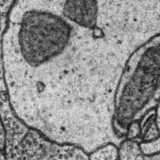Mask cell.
Here are the masks:
<instances>
[{"mask_svg": "<svg viewBox=\"0 0 160 160\" xmlns=\"http://www.w3.org/2000/svg\"><path fill=\"white\" fill-rule=\"evenodd\" d=\"M160 32V0H17L2 39L15 116L49 139L91 153L113 129L127 60Z\"/></svg>", "mask_w": 160, "mask_h": 160, "instance_id": "cell-1", "label": "cell"}, {"mask_svg": "<svg viewBox=\"0 0 160 160\" xmlns=\"http://www.w3.org/2000/svg\"><path fill=\"white\" fill-rule=\"evenodd\" d=\"M160 35L139 47L127 60L114 99L113 129L125 139L128 125L159 104Z\"/></svg>", "mask_w": 160, "mask_h": 160, "instance_id": "cell-2", "label": "cell"}, {"mask_svg": "<svg viewBox=\"0 0 160 160\" xmlns=\"http://www.w3.org/2000/svg\"><path fill=\"white\" fill-rule=\"evenodd\" d=\"M0 117L6 129L5 160H89L88 154L79 147L52 141L24 125L8 99L0 101Z\"/></svg>", "mask_w": 160, "mask_h": 160, "instance_id": "cell-3", "label": "cell"}, {"mask_svg": "<svg viewBox=\"0 0 160 160\" xmlns=\"http://www.w3.org/2000/svg\"><path fill=\"white\" fill-rule=\"evenodd\" d=\"M14 2V1L13 0H0V99H8L4 79L3 56H2V39L7 27L9 10Z\"/></svg>", "mask_w": 160, "mask_h": 160, "instance_id": "cell-4", "label": "cell"}, {"mask_svg": "<svg viewBox=\"0 0 160 160\" xmlns=\"http://www.w3.org/2000/svg\"><path fill=\"white\" fill-rule=\"evenodd\" d=\"M118 160H145L137 140L124 139L118 146Z\"/></svg>", "mask_w": 160, "mask_h": 160, "instance_id": "cell-5", "label": "cell"}, {"mask_svg": "<svg viewBox=\"0 0 160 160\" xmlns=\"http://www.w3.org/2000/svg\"><path fill=\"white\" fill-rule=\"evenodd\" d=\"M89 160H118V147L108 143L88 154Z\"/></svg>", "mask_w": 160, "mask_h": 160, "instance_id": "cell-6", "label": "cell"}, {"mask_svg": "<svg viewBox=\"0 0 160 160\" xmlns=\"http://www.w3.org/2000/svg\"><path fill=\"white\" fill-rule=\"evenodd\" d=\"M157 138H159V114H157L156 117L150 124L140 142H150Z\"/></svg>", "mask_w": 160, "mask_h": 160, "instance_id": "cell-7", "label": "cell"}, {"mask_svg": "<svg viewBox=\"0 0 160 160\" xmlns=\"http://www.w3.org/2000/svg\"><path fill=\"white\" fill-rule=\"evenodd\" d=\"M139 147L144 155H154L159 154L160 139L157 138L150 142H140Z\"/></svg>", "mask_w": 160, "mask_h": 160, "instance_id": "cell-8", "label": "cell"}, {"mask_svg": "<svg viewBox=\"0 0 160 160\" xmlns=\"http://www.w3.org/2000/svg\"><path fill=\"white\" fill-rule=\"evenodd\" d=\"M140 134H141V129H140L139 122L138 120H136V121L131 122L127 127L125 139L137 140V141L139 142Z\"/></svg>", "mask_w": 160, "mask_h": 160, "instance_id": "cell-9", "label": "cell"}, {"mask_svg": "<svg viewBox=\"0 0 160 160\" xmlns=\"http://www.w3.org/2000/svg\"><path fill=\"white\" fill-rule=\"evenodd\" d=\"M5 144H6V129H5L4 125L0 117V151L4 153Z\"/></svg>", "mask_w": 160, "mask_h": 160, "instance_id": "cell-10", "label": "cell"}, {"mask_svg": "<svg viewBox=\"0 0 160 160\" xmlns=\"http://www.w3.org/2000/svg\"><path fill=\"white\" fill-rule=\"evenodd\" d=\"M145 160H160L159 154L154 155H145Z\"/></svg>", "mask_w": 160, "mask_h": 160, "instance_id": "cell-11", "label": "cell"}, {"mask_svg": "<svg viewBox=\"0 0 160 160\" xmlns=\"http://www.w3.org/2000/svg\"><path fill=\"white\" fill-rule=\"evenodd\" d=\"M0 160H5L4 153L1 151H0Z\"/></svg>", "mask_w": 160, "mask_h": 160, "instance_id": "cell-12", "label": "cell"}]
</instances>
